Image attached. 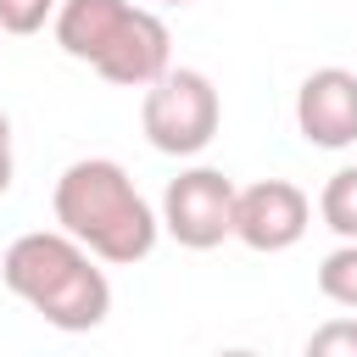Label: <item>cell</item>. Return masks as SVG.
I'll list each match as a JSON object with an SVG mask.
<instances>
[{
	"mask_svg": "<svg viewBox=\"0 0 357 357\" xmlns=\"http://www.w3.org/2000/svg\"><path fill=\"white\" fill-rule=\"evenodd\" d=\"M312 223V201L307 190H296L290 178H257L234 195V240L251 251H290Z\"/></svg>",
	"mask_w": 357,
	"mask_h": 357,
	"instance_id": "5b68a950",
	"label": "cell"
},
{
	"mask_svg": "<svg viewBox=\"0 0 357 357\" xmlns=\"http://www.w3.org/2000/svg\"><path fill=\"white\" fill-rule=\"evenodd\" d=\"M61 0H0V33H39L45 22H56Z\"/></svg>",
	"mask_w": 357,
	"mask_h": 357,
	"instance_id": "8fae6325",
	"label": "cell"
},
{
	"mask_svg": "<svg viewBox=\"0 0 357 357\" xmlns=\"http://www.w3.org/2000/svg\"><path fill=\"white\" fill-rule=\"evenodd\" d=\"M11 173H17V156H11V117L0 112V195L11 190Z\"/></svg>",
	"mask_w": 357,
	"mask_h": 357,
	"instance_id": "4fadbf2b",
	"label": "cell"
},
{
	"mask_svg": "<svg viewBox=\"0 0 357 357\" xmlns=\"http://www.w3.org/2000/svg\"><path fill=\"white\" fill-rule=\"evenodd\" d=\"M218 123H223V100H218L206 73L167 67L156 84H145L139 128L162 156H201L218 139Z\"/></svg>",
	"mask_w": 357,
	"mask_h": 357,
	"instance_id": "3957f363",
	"label": "cell"
},
{
	"mask_svg": "<svg viewBox=\"0 0 357 357\" xmlns=\"http://www.w3.org/2000/svg\"><path fill=\"white\" fill-rule=\"evenodd\" d=\"M318 290H324V301L357 312V240H340V245L318 262Z\"/></svg>",
	"mask_w": 357,
	"mask_h": 357,
	"instance_id": "30bf717a",
	"label": "cell"
},
{
	"mask_svg": "<svg viewBox=\"0 0 357 357\" xmlns=\"http://www.w3.org/2000/svg\"><path fill=\"white\" fill-rule=\"evenodd\" d=\"M234 195H240V184L229 173H218V167H184L162 190V229L184 251H212V245L234 240Z\"/></svg>",
	"mask_w": 357,
	"mask_h": 357,
	"instance_id": "277c9868",
	"label": "cell"
},
{
	"mask_svg": "<svg viewBox=\"0 0 357 357\" xmlns=\"http://www.w3.org/2000/svg\"><path fill=\"white\" fill-rule=\"evenodd\" d=\"M318 218H324L340 240H357V162L329 173V184L318 190Z\"/></svg>",
	"mask_w": 357,
	"mask_h": 357,
	"instance_id": "9c48e42d",
	"label": "cell"
},
{
	"mask_svg": "<svg viewBox=\"0 0 357 357\" xmlns=\"http://www.w3.org/2000/svg\"><path fill=\"white\" fill-rule=\"evenodd\" d=\"M0 279L17 301H28L61 335L100 329L112 312V279H106L100 257L84 240H73L67 229L17 234L0 257Z\"/></svg>",
	"mask_w": 357,
	"mask_h": 357,
	"instance_id": "6da1fadb",
	"label": "cell"
},
{
	"mask_svg": "<svg viewBox=\"0 0 357 357\" xmlns=\"http://www.w3.org/2000/svg\"><path fill=\"white\" fill-rule=\"evenodd\" d=\"M296 128L318 151L357 145V73L351 67H318L296 89Z\"/></svg>",
	"mask_w": 357,
	"mask_h": 357,
	"instance_id": "8992f818",
	"label": "cell"
},
{
	"mask_svg": "<svg viewBox=\"0 0 357 357\" xmlns=\"http://www.w3.org/2000/svg\"><path fill=\"white\" fill-rule=\"evenodd\" d=\"M312 357H357V318H329L324 329L307 335Z\"/></svg>",
	"mask_w": 357,
	"mask_h": 357,
	"instance_id": "7c38bea8",
	"label": "cell"
},
{
	"mask_svg": "<svg viewBox=\"0 0 357 357\" xmlns=\"http://www.w3.org/2000/svg\"><path fill=\"white\" fill-rule=\"evenodd\" d=\"M173 67V39H167V22L145 6H128V17L117 22L112 45L95 56V73L106 84H123V89H145L156 84L162 73Z\"/></svg>",
	"mask_w": 357,
	"mask_h": 357,
	"instance_id": "52a82bcc",
	"label": "cell"
},
{
	"mask_svg": "<svg viewBox=\"0 0 357 357\" xmlns=\"http://www.w3.org/2000/svg\"><path fill=\"white\" fill-rule=\"evenodd\" d=\"M50 206L56 223L112 268H134L156 251L162 212L134 190L128 167L112 156H78L73 167H61Z\"/></svg>",
	"mask_w": 357,
	"mask_h": 357,
	"instance_id": "7a4b0ae2",
	"label": "cell"
},
{
	"mask_svg": "<svg viewBox=\"0 0 357 357\" xmlns=\"http://www.w3.org/2000/svg\"><path fill=\"white\" fill-rule=\"evenodd\" d=\"M156 6H190V0H156Z\"/></svg>",
	"mask_w": 357,
	"mask_h": 357,
	"instance_id": "5bb4252c",
	"label": "cell"
},
{
	"mask_svg": "<svg viewBox=\"0 0 357 357\" xmlns=\"http://www.w3.org/2000/svg\"><path fill=\"white\" fill-rule=\"evenodd\" d=\"M123 17H128V0H61L50 28H56V45L73 61H89L95 67V56L112 45V33H117Z\"/></svg>",
	"mask_w": 357,
	"mask_h": 357,
	"instance_id": "ba28073f",
	"label": "cell"
}]
</instances>
